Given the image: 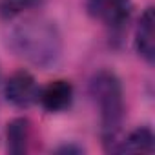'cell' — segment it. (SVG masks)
<instances>
[{"label":"cell","instance_id":"obj_5","mask_svg":"<svg viewBox=\"0 0 155 155\" xmlns=\"http://www.w3.org/2000/svg\"><path fill=\"white\" fill-rule=\"evenodd\" d=\"M38 102L48 113L66 111L73 102V86L69 81H53L38 93Z\"/></svg>","mask_w":155,"mask_h":155},{"label":"cell","instance_id":"obj_4","mask_svg":"<svg viewBox=\"0 0 155 155\" xmlns=\"http://www.w3.org/2000/svg\"><path fill=\"white\" fill-rule=\"evenodd\" d=\"M88 13L108 28H122L131 15V0H88Z\"/></svg>","mask_w":155,"mask_h":155},{"label":"cell","instance_id":"obj_9","mask_svg":"<svg viewBox=\"0 0 155 155\" xmlns=\"http://www.w3.org/2000/svg\"><path fill=\"white\" fill-rule=\"evenodd\" d=\"M57 151H64V153H71V151H77V153H81V151H82V148H75V146H62V148H58Z\"/></svg>","mask_w":155,"mask_h":155},{"label":"cell","instance_id":"obj_7","mask_svg":"<svg viewBox=\"0 0 155 155\" xmlns=\"http://www.w3.org/2000/svg\"><path fill=\"white\" fill-rule=\"evenodd\" d=\"M8 139V151L11 155H22L28 151L31 140V122L26 117H17L8 124L6 130Z\"/></svg>","mask_w":155,"mask_h":155},{"label":"cell","instance_id":"obj_2","mask_svg":"<svg viewBox=\"0 0 155 155\" xmlns=\"http://www.w3.org/2000/svg\"><path fill=\"white\" fill-rule=\"evenodd\" d=\"M90 95L101 115V135L106 151H117L124 119V90L120 79L110 69L97 71L90 81Z\"/></svg>","mask_w":155,"mask_h":155},{"label":"cell","instance_id":"obj_8","mask_svg":"<svg viewBox=\"0 0 155 155\" xmlns=\"http://www.w3.org/2000/svg\"><path fill=\"white\" fill-rule=\"evenodd\" d=\"M155 146V137L150 126H139L133 131L128 133L126 139H122L117 146V151L120 153H151Z\"/></svg>","mask_w":155,"mask_h":155},{"label":"cell","instance_id":"obj_6","mask_svg":"<svg viewBox=\"0 0 155 155\" xmlns=\"http://www.w3.org/2000/svg\"><path fill=\"white\" fill-rule=\"evenodd\" d=\"M135 49L148 62L153 64L155 58V38H153V8H146L139 18L135 29Z\"/></svg>","mask_w":155,"mask_h":155},{"label":"cell","instance_id":"obj_3","mask_svg":"<svg viewBox=\"0 0 155 155\" xmlns=\"http://www.w3.org/2000/svg\"><path fill=\"white\" fill-rule=\"evenodd\" d=\"M38 93L40 88L35 81V77L26 71H15L4 84V95L8 102H11L17 108H29L35 102H38Z\"/></svg>","mask_w":155,"mask_h":155},{"label":"cell","instance_id":"obj_1","mask_svg":"<svg viewBox=\"0 0 155 155\" xmlns=\"http://www.w3.org/2000/svg\"><path fill=\"white\" fill-rule=\"evenodd\" d=\"M9 49L35 68L49 69L62 57V35L57 24L44 17L24 18L8 33Z\"/></svg>","mask_w":155,"mask_h":155}]
</instances>
